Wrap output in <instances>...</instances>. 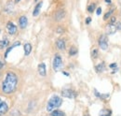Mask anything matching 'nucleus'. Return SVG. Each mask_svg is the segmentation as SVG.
<instances>
[{
  "mask_svg": "<svg viewBox=\"0 0 121 116\" xmlns=\"http://www.w3.org/2000/svg\"><path fill=\"white\" fill-rule=\"evenodd\" d=\"M99 46L104 51L107 50V48H108V38L106 36L103 35V36L100 37V39H99Z\"/></svg>",
  "mask_w": 121,
  "mask_h": 116,
  "instance_id": "20e7f679",
  "label": "nucleus"
},
{
  "mask_svg": "<svg viewBox=\"0 0 121 116\" xmlns=\"http://www.w3.org/2000/svg\"><path fill=\"white\" fill-rule=\"evenodd\" d=\"M106 3H109V4H111V0H105Z\"/></svg>",
  "mask_w": 121,
  "mask_h": 116,
  "instance_id": "2f4dec72",
  "label": "nucleus"
},
{
  "mask_svg": "<svg viewBox=\"0 0 121 116\" xmlns=\"http://www.w3.org/2000/svg\"><path fill=\"white\" fill-rule=\"evenodd\" d=\"M18 84L17 75L13 72H8L5 80L2 82V91L5 94H11L15 91Z\"/></svg>",
  "mask_w": 121,
  "mask_h": 116,
  "instance_id": "f257e3e1",
  "label": "nucleus"
},
{
  "mask_svg": "<svg viewBox=\"0 0 121 116\" xmlns=\"http://www.w3.org/2000/svg\"><path fill=\"white\" fill-rule=\"evenodd\" d=\"M91 56H92V58L98 57V50H96V49L92 50V52H91Z\"/></svg>",
  "mask_w": 121,
  "mask_h": 116,
  "instance_id": "5701e85b",
  "label": "nucleus"
},
{
  "mask_svg": "<svg viewBox=\"0 0 121 116\" xmlns=\"http://www.w3.org/2000/svg\"><path fill=\"white\" fill-rule=\"evenodd\" d=\"M50 114L51 116H64V113L60 111H52Z\"/></svg>",
  "mask_w": 121,
  "mask_h": 116,
  "instance_id": "a211bd4d",
  "label": "nucleus"
},
{
  "mask_svg": "<svg viewBox=\"0 0 121 116\" xmlns=\"http://www.w3.org/2000/svg\"><path fill=\"white\" fill-rule=\"evenodd\" d=\"M113 13V10H109V11H107L105 13V15H104V20H108L110 17H111V14Z\"/></svg>",
  "mask_w": 121,
  "mask_h": 116,
  "instance_id": "4be33fe9",
  "label": "nucleus"
},
{
  "mask_svg": "<svg viewBox=\"0 0 121 116\" xmlns=\"http://www.w3.org/2000/svg\"><path fill=\"white\" fill-rule=\"evenodd\" d=\"M110 24H116V17H115V16L111 17V19H110Z\"/></svg>",
  "mask_w": 121,
  "mask_h": 116,
  "instance_id": "393cba45",
  "label": "nucleus"
},
{
  "mask_svg": "<svg viewBox=\"0 0 121 116\" xmlns=\"http://www.w3.org/2000/svg\"><path fill=\"white\" fill-rule=\"evenodd\" d=\"M57 32H58V33H62V32H63V30L60 28V27H59V28L57 29Z\"/></svg>",
  "mask_w": 121,
  "mask_h": 116,
  "instance_id": "c85d7f7f",
  "label": "nucleus"
},
{
  "mask_svg": "<svg viewBox=\"0 0 121 116\" xmlns=\"http://www.w3.org/2000/svg\"><path fill=\"white\" fill-rule=\"evenodd\" d=\"M76 53H77V50H76L75 47H72L70 49V51H69V54L70 55H76Z\"/></svg>",
  "mask_w": 121,
  "mask_h": 116,
  "instance_id": "412c9836",
  "label": "nucleus"
},
{
  "mask_svg": "<svg viewBox=\"0 0 121 116\" xmlns=\"http://www.w3.org/2000/svg\"><path fill=\"white\" fill-rule=\"evenodd\" d=\"M23 48H24V54L25 55H29L31 53V52H32V45L30 43H25Z\"/></svg>",
  "mask_w": 121,
  "mask_h": 116,
  "instance_id": "f8f14e48",
  "label": "nucleus"
},
{
  "mask_svg": "<svg viewBox=\"0 0 121 116\" xmlns=\"http://www.w3.org/2000/svg\"><path fill=\"white\" fill-rule=\"evenodd\" d=\"M27 23H28V20L25 16H22L20 19H19V25L21 28H25L27 26Z\"/></svg>",
  "mask_w": 121,
  "mask_h": 116,
  "instance_id": "0eeeda50",
  "label": "nucleus"
},
{
  "mask_svg": "<svg viewBox=\"0 0 121 116\" xmlns=\"http://www.w3.org/2000/svg\"><path fill=\"white\" fill-rule=\"evenodd\" d=\"M64 16H65V12L63 10H59V11H57V13L55 15V19L60 21L62 18H64Z\"/></svg>",
  "mask_w": 121,
  "mask_h": 116,
  "instance_id": "dca6fc26",
  "label": "nucleus"
},
{
  "mask_svg": "<svg viewBox=\"0 0 121 116\" xmlns=\"http://www.w3.org/2000/svg\"><path fill=\"white\" fill-rule=\"evenodd\" d=\"M62 103V99L59 97L58 96H54L52 97L49 101L48 102V105H47V111H52L54 109L56 108H59Z\"/></svg>",
  "mask_w": 121,
  "mask_h": 116,
  "instance_id": "f03ea898",
  "label": "nucleus"
},
{
  "mask_svg": "<svg viewBox=\"0 0 121 116\" xmlns=\"http://www.w3.org/2000/svg\"><path fill=\"white\" fill-rule=\"evenodd\" d=\"M7 30L9 32V34L10 35H14L17 32V26L12 23V22H9L7 24Z\"/></svg>",
  "mask_w": 121,
  "mask_h": 116,
  "instance_id": "423d86ee",
  "label": "nucleus"
},
{
  "mask_svg": "<svg viewBox=\"0 0 121 116\" xmlns=\"http://www.w3.org/2000/svg\"><path fill=\"white\" fill-rule=\"evenodd\" d=\"M116 31H117V26H116L115 24H109L107 25V27H106V33H107L108 35H112V34L116 33Z\"/></svg>",
  "mask_w": 121,
  "mask_h": 116,
  "instance_id": "1a4fd4ad",
  "label": "nucleus"
},
{
  "mask_svg": "<svg viewBox=\"0 0 121 116\" xmlns=\"http://www.w3.org/2000/svg\"><path fill=\"white\" fill-rule=\"evenodd\" d=\"M9 45V40L8 39H4V40H0V49H4Z\"/></svg>",
  "mask_w": 121,
  "mask_h": 116,
  "instance_id": "f3484780",
  "label": "nucleus"
},
{
  "mask_svg": "<svg viewBox=\"0 0 121 116\" xmlns=\"http://www.w3.org/2000/svg\"><path fill=\"white\" fill-rule=\"evenodd\" d=\"M56 45H57V48L59 50H64L65 49V41L63 39H58L57 42H56Z\"/></svg>",
  "mask_w": 121,
  "mask_h": 116,
  "instance_id": "ddd939ff",
  "label": "nucleus"
},
{
  "mask_svg": "<svg viewBox=\"0 0 121 116\" xmlns=\"http://www.w3.org/2000/svg\"><path fill=\"white\" fill-rule=\"evenodd\" d=\"M42 2H40V3H38L35 7V10H34V11H33V15L35 16V17H36V16H38L39 14V12H40V10H41V7H42Z\"/></svg>",
  "mask_w": 121,
  "mask_h": 116,
  "instance_id": "9b49d317",
  "label": "nucleus"
},
{
  "mask_svg": "<svg viewBox=\"0 0 121 116\" xmlns=\"http://www.w3.org/2000/svg\"><path fill=\"white\" fill-rule=\"evenodd\" d=\"M19 45H20V42L18 41V42H15V43L13 44V45H12L11 47H9V49L7 50V53H6V54H5V56L7 57V56H8V54H9V52H10V51H11V50H12L13 48H15L16 46H19Z\"/></svg>",
  "mask_w": 121,
  "mask_h": 116,
  "instance_id": "6ab92c4d",
  "label": "nucleus"
},
{
  "mask_svg": "<svg viewBox=\"0 0 121 116\" xmlns=\"http://www.w3.org/2000/svg\"><path fill=\"white\" fill-rule=\"evenodd\" d=\"M104 68H105L104 63H101V64H99V65H97V66L95 67V70H96V72L101 73L104 70Z\"/></svg>",
  "mask_w": 121,
  "mask_h": 116,
  "instance_id": "4468645a",
  "label": "nucleus"
},
{
  "mask_svg": "<svg viewBox=\"0 0 121 116\" xmlns=\"http://www.w3.org/2000/svg\"><path fill=\"white\" fill-rule=\"evenodd\" d=\"M95 7H96V5H95L94 3L91 4V5L88 7V11H89L90 13H92V12L94 11V10H95Z\"/></svg>",
  "mask_w": 121,
  "mask_h": 116,
  "instance_id": "aec40b11",
  "label": "nucleus"
},
{
  "mask_svg": "<svg viewBox=\"0 0 121 116\" xmlns=\"http://www.w3.org/2000/svg\"><path fill=\"white\" fill-rule=\"evenodd\" d=\"M101 13H102V8H97V10H96V14L98 15H101Z\"/></svg>",
  "mask_w": 121,
  "mask_h": 116,
  "instance_id": "a878e982",
  "label": "nucleus"
},
{
  "mask_svg": "<svg viewBox=\"0 0 121 116\" xmlns=\"http://www.w3.org/2000/svg\"><path fill=\"white\" fill-rule=\"evenodd\" d=\"M110 115H111V112H110V111H108L106 114H102L101 116H110Z\"/></svg>",
  "mask_w": 121,
  "mask_h": 116,
  "instance_id": "c756f323",
  "label": "nucleus"
},
{
  "mask_svg": "<svg viewBox=\"0 0 121 116\" xmlns=\"http://www.w3.org/2000/svg\"><path fill=\"white\" fill-rule=\"evenodd\" d=\"M109 68H112V69H117V65L116 63H113V64L109 65Z\"/></svg>",
  "mask_w": 121,
  "mask_h": 116,
  "instance_id": "b1692460",
  "label": "nucleus"
},
{
  "mask_svg": "<svg viewBox=\"0 0 121 116\" xmlns=\"http://www.w3.org/2000/svg\"><path fill=\"white\" fill-rule=\"evenodd\" d=\"M38 73H39V75H41L42 77H45L46 76L47 70H46V65L44 63L39 64V66H38Z\"/></svg>",
  "mask_w": 121,
  "mask_h": 116,
  "instance_id": "6e6552de",
  "label": "nucleus"
},
{
  "mask_svg": "<svg viewBox=\"0 0 121 116\" xmlns=\"http://www.w3.org/2000/svg\"><path fill=\"white\" fill-rule=\"evenodd\" d=\"M63 74H65L66 76H69V74H68V73H67V72H63Z\"/></svg>",
  "mask_w": 121,
  "mask_h": 116,
  "instance_id": "473e14b6",
  "label": "nucleus"
},
{
  "mask_svg": "<svg viewBox=\"0 0 121 116\" xmlns=\"http://www.w3.org/2000/svg\"><path fill=\"white\" fill-rule=\"evenodd\" d=\"M2 102H3V101H2V100H1V98H0V104H1V103H2Z\"/></svg>",
  "mask_w": 121,
  "mask_h": 116,
  "instance_id": "f704fd0d",
  "label": "nucleus"
},
{
  "mask_svg": "<svg viewBox=\"0 0 121 116\" xmlns=\"http://www.w3.org/2000/svg\"><path fill=\"white\" fill-rule=\"evenodd\" d=\"M52 67H53V69H54L55 71L60 70V68H61V67H62V60H61V58H60V55H55V57L53 59Z\"/></svg>",
  "mask_w": 121,
  "mask_h": 116,
  "instance_id": "7ed1b4c3",
  "label": "nucleus"
},
{
  "mask_svg": "<svg viewBox=\"0 0 121 116\" xmlns=\"http://www.w3.org/2000/svg\"><path fill=\"white\" fill-rule=\"evenodd\" d=\"M61 96L63 97H67V98H74L76 97V93L73 91V90H70V89H64L62 92H61Z\"/></svg>",
  "mask_w": 121,
  "mask_h": 116,
  "instance_id": "39448f33",
  "label": "nucleus"
},
{
  "mask_svg": "<svg viewBox=\"0 0 121 116\" xmlns=\"http://www.w3.org/2000/svg\"><path fill=\"white\" fill-rule=\"evenodd\" d=\"M3 66H4V65H3V63H2L1 61H0V69H1L2 68H3Z\"/></svg>",
  "mask_w": 121,
  "mask_h": 116,
  "instance_id": "7c9ffc66",
  "label": "nucleus"
},
{
  "mask_svg": "<svg viewBox=\"0 0 121 116\" xmlns=\"http://www.w3.org/2000/svg\"><path fill=\"white\" fill-rule=\"evenodd\" d=\"M91 22V17H88V18L86 19V24H90Z\"/></svg>",
  "mask_w": 121,
  "mask_h": 116,
  "instance_id": "bb28decb",
  "label": "nucleus"
},
{
  "mask_svg": "<svg viewBox=\"0 0 121 116\" xmlns=\"http://www.w3.org/2000/svg\"><path fill=\"white\" fill-rule=\"evenodd\" d=\"M9 110V107H8V104L6 102H2L0 104V115H3L4 113H6Z\"/></svg>",
  "mask_w": 121,
  "mask_h": 116,
  "instance_id": "9d476101",
  "label": "nucleus"
},
{
  "mask_svg": "<svg viewBox=\"0 0 121 116\" xmlns=\"http://www.w3.org/2000/svg\"><path fill=\"white\" fill-rule=\"evenodd\" d=\"M5 10H6V12L9 13V14L11 13V12L13 11V4H12L11 2H9V3L7 4V6H6Z\"/></svg>",
  "mask_w": 121,
  "mask_h": 116,
  "instance_id": "2eb2a0df",
  "label": "nucleus"
},
{
  "mask_svg": "<svg viewBox=\"0 0 121 116\" xmlns=\"http://www.w3.org/2000/svg\"><path fill=\"white\" fill-rule=\"evenodd\" d=\"M20 1H21V0H15V3H19Z\"/></svg>",
  "mask_w": 121,
  "mask_h": 116,
  "instance_id": "72a5a7b5",
  "label": "nucleus"
},
{
  "mask_svg": "<svg viewBox=\"0 0 121 116\" xmlns=\"http://www.w3.org/2000/svg\"><path fill=\"white\" fill-rule=\"evenodd\" d=\"M117 26V25H116ZM121 29V24L120 23H117V30H120Z\"/></svg>",
  "mask_w": 121,
  "mask_h": 116,
  "instance_id": "cd10ccee",
  "label": "nucleus"
}]
</instances>
